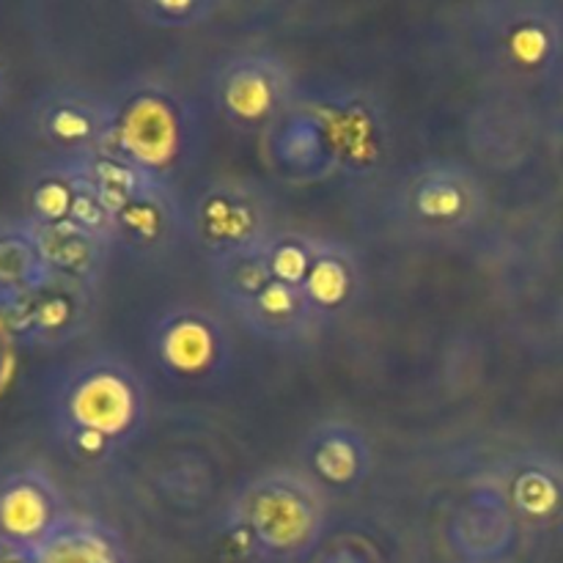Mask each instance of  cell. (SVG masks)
<instances>
[{
	"label": "cell",
	"mask_w": 563,
	"mask_h": 563,
	"mask_svg": "<svg viewBox=\"0 0 563 563\" xmlns=\"http://www.w3.org/2000/svg\"><path fill=\"white\" fill-rule=\"evenodd\" d=\"M27 319L47 341H66L86 333L93 319L91 286L75 280L49 278L38 289L27 291Z\"/></svg>",
	"instance_id": "cell-17"
},
{
	"label": "cell",
	"mask_w": 563,
	"mask_h": 563,
	"mask_svg": "<svg viewBox=\"0 0 563 563\" xmlns=\"http://www.w3.org/2000/svg\"><path fill=\"white\" fill-rule=\"evenodd\" d=\"M262 157L275 176L313 185L341 174L330 97H297L295 104L258 137Z\"/></svg>",
	"instance_id": "cell-8"
},
{
	"label": "cell",
	"mask_w": 563,
	"mask_h": 563,
	"mask_svg": "<svg viewBox=\"0 0 563 563\" xmlns=\"http://www.w3.org/2000/svg\"><path fill=\"white\" fill-rule=\"evenodd\" d=\"M273 207L262 187L251 181L214 179L187 207V234L209 262L256 251L273 236Z\"/></svg>",
	"instance_id": "cell-6"
},
{
	"label": "cell",
	"mask_w": 563,
	"mask_h": 563,
	"mask_svg": "<svg viewBox=\"0 0 563 563\" xmlns=\"http://www.w3.org/2000/svg\"><path fill=\"white\" fill-rule=\"evenodd\" d=\"M0 563H33V550L14 542H3L0 544Z\"/></svg>",
	"instance_id": "cell-25"
},
{
	"label": "cell",
	"mask_w": 563,
	"mask_h": 563,
	"mask_svg": "<svg viewBox=\"0 0 563 563\" xmlns=\"http://www.w3.org/2000/svg\"><path fill=\"white\" fill-rule=\"evenodd\" d=\"M317 247L319 240H313V236L300 234V231L275 229L273 236L262 245V251L275 280H280L286 286H295V289H302L308 273H311Z\"/></svg>",
	"instance_id": "cell-22"
},
{
	"label": "cell",
	"mask_w": 563,
	"mask_h": 563,
	"mask_svg": "<svg viewBox=\"0 0 563 563\" xmlns=\"http://www.w3.org/2000/svg\"><path fill=\"white\" fill-rule=\"evenodd\" d=\"M60 520L64 517H60L58 495L42 478H20L5 487L0 498V528L5 542L33 550L58 528Z\"/></svg>",
	"instance_id": "cell-16"
},
{
	"label": "cell",
	"mask_w": 563,
	"mask_h": 563,
	"mask_svg": "<svg viewBox=\"0 0 563 563\" xmlns=\"http://www.w3.org/2000/svg\"><path fill=\"white\" fill-rule=\"evenodd\" d=\"M110 218H113V242L141 256L165 253L176 245L181 231H187V209L176 198V190L154 179L124 198L110 212Z\"/></svg>",
	"instance_id": "cell-10"
},
{
	"label": "cell",
	"mask_w": 563,
	"mask_h": 563,
	"mask_svg": "<svg viewBox=\"0 0 563 563\" xmlns=\"http://www.w3.org/2000/svg\"><path fill=\"white\" fill-rule=\"evenodd\" d=\"M203 146L201 113L181 88L157 77L126 80L110 99L108 152L174 187Z\"/></svg>",
	"instance_id": "cell-1"
},
{
	"label": "cell",
	"mask_w": 563,
	"mask_h": 563,
	"mask_svg": "<svg viewBox=\"0 0 563 563\" xmlns=\"http://www.w3.org/2000/svg\"><path fill=\"white\" fill-rule=\"evenodd\" d=\"M33 563H126V555L108 526L71 517L33 548Z\"/></svg>",
	"instance_id": "cell-19"
},
{
	"label": "cell",
	"mask_w": 563,
	"mask_h": 563,
	"mask_svg": "<svg viewBox=\"0 0 563 563\" xmlns=\"http://www.w3.org/2000/svg\"><path fill=\"white\" fill-rule=\"evenodd\" d=\"M273 280L275 278L269 273V264L264 258L262 247L209 262V284H212L214 297L234 317H240Z\"/></svg>",
	"instance_id": "cell-20"
},
{
	"label": "cell",
	"mask_w": 563,
	"mask_h": 563,
	"mask_svg": "<svg viewBox=\"0 0 563 563\" xmlns=\"http://www.w3.org/2000/svg\"><path fill=\"white\" fill-rule=\"evenodd\" d=\"M363 291V269L350 247L341 242L319 240L311 273L302 284L308 306L319 324L335 322L357 306Z\"/></svg>",
	"instance_id": "cell-14"
},
{
	"label": "cell",
	"mask_w": 563,
	"mask_h": 563,
	"mask_svg": "<svg viewBox=\"0 0 563 563\" xmlns=\"http://www.w3.org/2000/svg\"><path fill=\"white\" fill-rule=\"evenodd\" d=\"M146 412L143 379L113 357L80 366L60 390L66 443L82 462H102L130 445L146 427Z\"/></svg>",
	"instance_id": "cell-2"
},
{
	"label": "cell",
	"mask_w": 563,
	"mask_h": 563,
	"mask_svg": "<svg viewBox=\"0 0 563 563\" xmlns=\"http://www.w3.org/2000/svg\"><path fill=\"white\" fill-rule=\"evenodd\" d=\"M396 209L416 234H462L484 218L487 190L460 159H429L407 170L396 190Z\"/></svg>",
	"instance_id": "cell-5"
},
{
	"label": "cell",
	"mask_w": 563,
	"mask_h": 563,
	"mask_svg": "<svg viewBox=\"0 0 563 563\" xmlns=\"http://www.w3.org/2000/svg\"><path fill=\"white\" fill-rule=\"evenodd\" d=\"M148 355L176 385H214L231 366L223 322L201 306H170L148 324Z\"/></svg>",
	"instance_id": "cell-7"
},
{
	"label": "cell",
	"mask_w": 563,
	"mask_h": 563,
	"mask_svg": "<svg viewBox=\"0 0 563 563\" xmlns=\"http://www.w3.org/2000/svg\"><path fill=\"white\" fill-rule=\"evenodd\" d=\"M132 14L148 27L159 31H187L207 25L220 5L214 0H137L130 5Z\"/></svg>",
	"instance_id": "cell-23"
},
{
	"label": "cell",
	"mask_w": 563,
	"mask_h": 563,
	"mask_svg": "<svg viewBox=\"0 0 563 563\" xmlns=\"http://www.w3.org/2000/svg\"><path fill=\"white\" fill-rule=\"evenodd\" d=\"M42 130L69 157V165L86 163L108 152L110 99L88 91L60 93L44 108Z\"/></svg>",
	"instance_id": "cell-12"
},
{
	"label": "cell",
	"mask_w": 563,
	"mask_h": 563,
	"mask_svg": "<svg viewBox=\"0 0 563 563\" xmlns=\"http://www.w3.org/2000/svg\"><path fill=\"white\" fill-rule=\"evenodd\" d=\"M476 42L489 64L506 71H517V75H533V71L544 69L555 49L553 33L539 16L509 9V5L482 9Z\"/></svg>",
	"instance_id": "cell-11"
},
{
	"label": "cell",
	"mask_w": 563,
	"mask_h": 563,
	"mask_svg": "<svg viewBox=\"0 0 563 563\" xmlns=\"http://www.w3.org/2000/svg\"><path fill=\"white\" fill-rule=\"evenodd\" d=\"M504 500L511 515L528 517V520H542V517H550L559 509L561 489L542 471L528 467V471H520L511 478L504 493Z\"/></svg>",
	"instance_id": "cell-24"
},
{
	"label": "cell",
	"mask_w": 563,
	"mask_h": 563,
	"mask_svg": "<svg viewBox=\"0 0 563 563\" xmlns=\"http://www.w3.org/2000/svg\"><path fill=\"white\" fill-rule=\"evenodd\" d=\"M297 97L289 64L262 49L229 55L209 75L214 113L240 135L262 137Z\"/></svg>",
	"instance_id": "cell-4"
},
{
	"label": "cell",
	"mask_w": 563,
	"mask_h": 563,
	"mask_svg": "<svg viewBox=\"0 0 563 563\" xmlns=\"http://www.w3.org/2000/svg\"><path fill=\"white\" fill-rule=\"evenodd\" d=\"M372 443L346 421H324L300 443V473L324 495L357 489L372 473Z\"/></svg>",
	"instance_id": "cell-9"
},
{
	"label": "cell",
	"mask_w": 563,
	"mask_h": 563,
	"mask_svg": "<svg viewBox=\"0 0 563 563\" xmlns=\"http://www.w3.org/2000/svg\"><path fill=\"white\" fill-rule=\"evenodd\" d=\"M229 517L264 555L300 559L322 539L328 504L300 471H267L236 489Z\"/></svg>",
	"instance_id": "cell-3"
},
{
	"label": "cell",
	"mask_w": 563,
	"mask_h": 563,
	"mask_svg": "<svg viewBox=\"0 0 563 563\" xmlns=\"http://www.w3.org/2000/svg\"><path fill=\"white\" fill-rule=\"evenodd\" d=\"M36 242L53 278L88 286L102 273L104 258H108L110 245H113L104 236L91 234V231L80 229L75 223L38 225Z\"/></svg>",
	"instance_id": "cell-18"
},
{
	"label": "cell",
	"mask_w": 563,
	"mask_h": 563,
	"mask_svg": "<svg viewBox=\"0 0 563 563\" xmlns=\"http://www.w3.org/2000/svg\"><path fill=\"white\" fill-rule=\"evenodd\" d=\"M339 146L341 174L368 176L385 163L388 154V124L377 104L363 93L330 97Z\"/></svg>",
	"instance_id": "cell-13"
},
{
	"label": "cell",
	"mask_w": 563,
	"mask_h": 563,
	"mask_svg": "<svg viewBox=\"0 0 563 563\" xmlns=\"http://www.w3.org/2000/svg\"><path fill=\"white\" fill-rule=\"evenodd\" d=\"M236 319L256 339L278 346L302 344L322 328L302 289L286 286L280 280H273Z\"/></svg>",
	"instance_id": "cell-15"
},
{
	"label": "cell",
	"mask_w": 563,
	"mask_h": 563,
	"mask_svg": "<svg viewBox=\"0 0 563 563\" xmlns=\"http://www.w3.org/2000/svg\"><path fill=\"white\" fill-rule=\"evenodd\" d=\"M509 517L511 511L504 495H493V489H484L476 498L467 500L465 509L456 517V542L465 548V553L493 555V550H498L509 539Z\"/></svg>",
	"instance_id": "cell-21"
}]
</instances>
